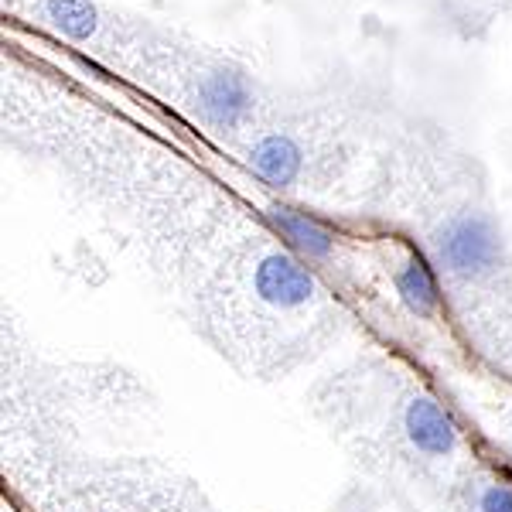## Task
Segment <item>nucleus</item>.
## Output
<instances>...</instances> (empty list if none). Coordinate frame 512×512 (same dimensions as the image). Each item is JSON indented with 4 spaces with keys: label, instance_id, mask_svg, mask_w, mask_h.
<instances>
[{
    "label": "nucleus",
    "instance_id": "obj_1",
    "mask_svg": "<svg viewBox=\"0 0 512 512\" xmlns=\"http://www.w3.org/2000/svg\"><path fill=\"white\" fill-rule=\"evenodd\" d=\"M434 250L441 267L451 277L475 280L499 267L502 243L489 219L475 216V212H461V216H454L441 226V233L434 239Z\"/></svg>",
    "mask_w": 512,
    "mask_h": 512
},
{
    "label": "nucleus",
    "instance_id": "obj_2",
    "mask_svg": "<svg viewBox=\"0 0 512 512\" xmlns=\"http://www.w3.org/2000/svg\"><path fill=\"white\" fill-rule=\"evenodd\" d=\"M253 287L260 301L274 304V308L294 311L315 297V277L287 253H267L253 270Z\"/></svg>",
    "mask_w": 512,
    "mask_h": 512
},
{
    "label": "nucleus",
    "instance_id": "obj_3",
    "mask_svg": "<svg viewBox=\"0 0 512 512\" xmlns=\"http://www.w3.org/2000/svg\"><path fill=\"white\" fill-rule=\"evenodd\" d=\"M253 110V86L233 69H216L198 86V113L212 127H239Z\"/></svg>",
    "mask_w": 512,
    "mask_h": 512
},
{
    "label": "nucleus",
    "instance_id": "obj_4",
    "mask_svg": "<svg viewBox=\"0 0 512 512\" xmlns=\"http://www.w3.org/2000/svg\"><path fill=\"white\" fill-rule=\"evenodd\" d=\"M403 424H407V437L414 441L417 451L434 454V458H441V454L454 451V441H458V434H454L451 417L444 414V410L437 407L434 400H427V396H417V400L410 403Z\"/></svg>",
    "mask_w": 512,
    "mask_h": 512
},
{
    "label": "nucleus",
    "instance_id": "obj_5",
    "mask_svg": "<svg viewBox=\"0 0 512 512\" xmlns=\"http://www.w3.org/2000/svg\"><path fill=\"white\" fill-rule=\"evenodd\" d=\"M301 161H304L301 147L284 134H270V137L256 140L253 151H250V168L263 181H270V185H277V188H287L297 175H301Z\"/></svg>",
    "mask_w": 512,
    "mask_h": 512
},
{
    "label": "nucleus",
    "instance_id": "obj_6",
    "mask_svg": "<svg viewBox=\"0 0 512 512\" xmlns=\"http://www.w3.org/2000/svg\"><path fill=\"white\" fill-rule=\"evenodd\" d=\"M270 222H274L277 233L284 236L297 253L308 256V260H321V256L332 253L335 236H332V229L321 226L318 219L304 216V212H297V209H287V205H277V209H270Z\"/></svg>",
    "mask_w": 512,
    "mask_h": 512
},
{
    "label": "nucleus",
    "instance_id": "obj_7",
    "mask_svg": "<svg viewBox=\"0 0 512 512\" xmlns=\"http://www.w3.org/2000/svg\"><path fill=\"white\" fill-rule=\"evenodd\" d=\"M396 291H400V301L407 304L414 315H431L437 308V280L420 256H410V260L396 270Z\"/></svg>",
    "mask_w": 512,
    "mask_h": 512
},
{
    "label": "nucleus",
    "instance_id": "obj_8",
    "mask_svg": "<svg viewBox=\"0 0 512 512\" xmlns=\"http://www.w3.org/2000/svg\"><path fill=\"white\" fill-rule=\"evenodd\" d=\"M45 14L62 35L76 41H86L99 24V14L89 0H45Z\"/></svg>",
    "mask_w": 512,
    "mask_h": 512
},
{
    "label": "nucleus",
    "instance_id": "obj_9",
    "mask_svg": "<svg viewBox=\"0 0 512 512\" xmlns=\"http://www.w3.org/2000/svg\"><path fill=\"white\" fill-rule=\"evenodd\" d=\"M478 512H512V489H489L478 502Z\"/></svg>",
    "mask_w": 512,
    "mask_h": 512
}]
</instances>
